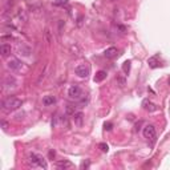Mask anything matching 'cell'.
I'll use <instances>...</instances> for the list:
<instances>
[{
    "instance_id": "obj_6",
    "label": "cell",
    "mask_w": 170,
    "mask_h": 170,
    "mask_svg": "<svg viewBox=\"0 0 170 170\" xmlns=\"http://www.w3.org/2000/svg\"><path fill=\"white\" fill-rule=\"evenodd\" d=\"M7 65L12 71H20V69H21V67H23V63L20 61V60H17V59H12V60L8 61Z\"/></svg>"
},
{
    "instance_id": "obj_1",
    "label": "cell",
    "mask_w": 170,
    "mask_h": 170,
    "mask_svg": "<svg viewBox=\"0 0 170 170\" xmlns=\"http://www.w3.org/2000/svg\"><path fill=\"white\" fill-rule=\"evenodd\" d=\"M23 105V101L20 99H16V97H8L6 101H3V108L8 112L16 110Z\"/></svg>"
},
{
    "instance_id": "obj_14",
    "label": "cell",
    "mask_w": 170,
    "mask_h": 170,
    "mask_svg": "<svg viewBox=\"0 0 170 170\" xmlns=\"http://www.w3.org/2000/svg\"><path fill=\"white\" fill-rule=\"evenodd\" d=\"M4 84H6V87H8V88H14V87H16V80H15V77H12V76H7Z\"/></svg>"
},
{
    "instance_id": "obj_12",
    "label": "cell",
    "mask_w": 170,
    "mask_h": 170,
    "mask_svg": "<svg viewBox=\"0 0 170 170\" xmlns=\"http://www.w3.org/2000/svg\"><path fill=\"white\" fill-rule=\"evenodd\" d=\"M43 104H44V106H51V105L56 104V99L53 96H45L43 99Z\"/></svg>"
},
{
    "instance_id": "obj_3",
    "label": "cell",
    "mask_w": 170,
    "mask_h": 170,
    "mask_svg": "<svg viewBox=\"0 0 170 170\" xmlns=\"http://www.w3.org/2000/svg\"><path fill=\"white\" fill-rule=\"evenodd\" d=\"M144 137L146 138L148 141H150V146H153L156 142V128H154V125H152V124H148V125H145V128H144Z\"/></svg>"
},
{
    "instance_id": "obj_23",
    "label": "cell",
    "mask_w": 170,
    "mask_h": 170,
    "mask_svg": "<svg viewBox=\"0 0 170 170\" xmlns=\"http://www.w3.org/2000/svg\"><path fill=\"white\" fill-rule=\"evenodd\" d=\"M168 84L170 85V76H169V79H168Z\"/></svg>"
},
{
    "instance_id": "obj_18",
    "label": "cell",
    "mask_w": 170,
    "mask_h": 170,
    "mask_svg": "<svg viewBox=\"0 0 170 170\" xmlns=\"http://www.w3.org/2000/svg\"><path fill=\"white\" fill-rule=\"evenodd\" d=\"M89 166H91V160H87L81 164V169H89Z\"/></svg>"
},
{
    "instance_id": "obj_24",
    "label": "cell",
    "mask_w": 170,
    "mask_h": 170,
    "mask_svg": "<svg viewBox=\"0 0 170 170\" xmlns=\"http://www.w3.org/2000/svg\"><path fill=\"white\" fill-rule=\"evenodd\" d=\"M113 2H114V0H113Z\"/></svg>"
},
{
    "instance_id": "obj_7",
    "label": "cell",
    "mask_w": 170,
    "mask_h": 170,
    "mask_svg": "<svg viewBox=\"0 0 170 170\" xmlns=\"http://www.w3.org/2000/svg\"><path fill=\"white\" fill-rule=\"evenodd\" d=\"M56 166H57L59 169H61V170H67V169L73 168V164L68 160H63V161H57V162H56Z\"/></svg>"
},
{
    "instance_id": "obj_4",
    "label": "cell",
    "mask_w": 170,
    "mask_h": 170,
    "mask_svg": "<svg viewBox=\"0 0 170 170\" xmlns=\"http://www.w3.org/2000/svg\"><path fill=\"white\" fill-rule=\"evenodd\" d=\"M68 96H69V99H72V100H80L83 97L81 88H80L77 84L72 85V87L68 89Z\"/></svg>"
},
{
    "instance_id": "obj_15",
    "label": "cell",
    "mask_w": 170,
    "mask_h": 170,
    "mask_svg": "<svg viewBox=\"0 0 170 170\" xmlns=\"http://www.w3.org/2000/svg\"><path fill=\"white\" fill-rule=\"evenodd\" d=\"M11 45H7V44H2L0 45V53H2L3 56H8L11 53Z\"/></svg>"
},
{
    "instance_id": "obj_10",
    "label": "cell",
    "mask_w": 170,
    "mask_h": 170,
    "mask_svg": "<svg viewBox=\"0 0 170 170\" xmlns=\"http://www.w3.org/2000/svg\"><path fill=\"white\" fill-rule=\"evenodd\" d=\"M106 76H108V73L105 71H99L93 80H95V83H101V81H104V80L106 79Z\"/></svg>"
},
{
    "instance_id": "obj_2",
    "label": "cell",
    "mask_w": 170,
    "mask_h": 170,
    "mask_svg": "<svg viewBox=\"0 0 170 170\" xmlns=\"http://www.w3.org/2000/svg\"><path fill=\"white\" fill-rule=\"evenodd\" d=\"M29 162L32 166L35 168H41V169H48V165H47V161L43 158L41 156L36 154V153H31L29 154Z\"/></svg>"
},
{
    "instance_id": "obj_17",
    "label": "cell",
    "mask_w": 170,
    "mask_h": 170,
    "mask_svg": "<svg viewBox=\"0 0 170 170\" xmlns=\"http://www.w3.org/2000/svg\"><path fill=\"white\" fill-rule=\"evenodd\" d=\"M99 148L101 149V152H104V153H106L108 150H109V146L106 144H104V142H101L100 145H99Z\"/></svg>"
},
{
    "instance_id": "obj_16",
    "label": "cell",
    "mask_w": 170,
    "mask_h": 170,
    "mask_svg": "<svg viewBox=\"0 0 170 170\" xmlns=\"http://www.w3.org/2000/svg\"><path fill=\"white\" fill-rule=\"evenodd\" d=\"M130 61H129V60H128V61H125L124 64H122V71H124V73H129V72H130Z\"/></svg>"
},
{
    "instance_id": "obj_9",
    "label": "cell",
    "mask_w": 170,
    "mask_h": 170,
    "mask_svg": "<svg viewBox=\"0 0 170 170\" xmlns=\"http://www.w3.org/2000/svg\"><path fill=\"white\" fill-rule=\"evenodd\" d=\"M142 106H144V109L145 110H148V112H156L157 108L154 104L152 102V101H149V100H144V102H142Z\"/></svg>"
},
{
    "instance_id": "obj_13",
    "label": "cell",
    "mask_w": 170,
    "mask_h": 170,
    "mask_svg": "<svg viewBox=\"0 0 170 170\" xmlns=\"http://www.w3.org/2000/svg\"><path fill=\"white\" fill-rule=\"evenodd\" d=\"M83 113L81 112H77V113H73V121L77 126H81L83 125Z\"/></svg>"
},
{
    "instance_id": "obj_19",
    "label": "cell",
    "mask_w": 170,
    "mask_h": 170,
    "mask_svg": "<svg viewBox=\"0 0 170 170\" xmlns=\"http://www.w3.org/2000/svg\"><path fill=\"white\" fill-rule=\"evenodd\" d=\"M104 128H105V130H112L113 124H112V122H109V121H108V122H105V124H104Z\"/></svg>"
},
{
    "instance_id": "obj_20",
    "label": "cell",
    "mask_w": 170,
    "mask_h": 170,
    "mask_svg": "<svg viewBox=\"0 0 170 170\" xmlns=\"http://www.w3.org/2000/svg\"><path fill=\"white\" fill-rule=\"evenodd\" d=\"M68 3V0H57V2H55V6H65Z\"/></svg>"
},
{
    "instance_id": "obj_21",
    "label": "cell",
    "mask_w": 170,
    "mask_h": 170,
    "mask_svg": "<svg viewBox=\"0 0 170 170\" xmlns=\"http://www.w3.org/2000/svg\"><path fill=\"white\" fill-rule=\"evenodd\" d=\"M55 156H56V153L53 150H49V158H55Z\"/></svg>"
},
{
    "instance_id": "obj_11",
    "label": "cell",
    "mask_w": 170,
    "mask_h": 170,
    "mask_svg": "<svg viewBox=\"0 0 170 170\" xmlns=\"http://www.w3.org/2000/svg\"><path fill=\"white\" fill-rule=\"evenodd\" d=\"M148 64H149V67L150 68H158L160 67V63H158V56H153V57L150 59H148Z\"/></svg>"
},
{
    "instance_id": "obj_8",
    "label": "cell",
    "mask_w": 170,
    "mask_h": 170,
    "mask_svg": "<svg viewBox=\"0 0 170 170\" xmlns=\"http://www.w3.org/2000/svg\"><path fill=\"white\" fill-rule=\"evenodd\" d=\"M104 56L106 59H114L117 56V48L116 47H110V48H108V49H105L104 51Z\"/></svg>"
},
{
    "instance_id": "obj_5",
    "label": "cell",
    "mask_w": 170,
    "mask_h": 170,
    "mask_svg": "<svg viewBox=\"0 0 170 170\" xmlns=\"http://www.w3.org/2000/svg\"><path fill=\"white\" fill-rule=\"evenodd\" d=\"M75 73L81 79H87L89 76V73H91V69H89V67H87V65H79L75 69Z\"/></svg>"
},
{
    "instance_id": "obj_22",
    "label": "cell",
    "mask_w": 170,
    "mask_h": 170,
    "mask_svg": "<svg viewBox=\"0 0 170 170\" xmlns=\"http://www.w3.org/2000/svg\"><path fill=\"white\" fill-rule=\"evenodd\" d=\"M2 125H3V128H4V129H7V126H8V124L6 122V121H2Z\"/></svg>"
}]
</instances>
